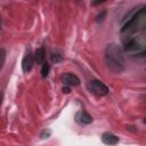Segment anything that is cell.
<instances>
[{"instance_id":"6da1fadb","label":"cell","mask_w":146,"mask_h":146,"mask_svg":"<svg viewBox=\"0 0 146 146\" xmlns=\"http://www.w3.org/2000/svg\"><path fill=\"white\" fill-rule=\"evenodd\" d=\"M146 26V7H141L138 10H132L123 19L121 33H127L129 36L144 31Z\"/></svg>"},{"instance_id":"7a4b0ae2","label":"cell","mask_w":146,"mask_h":146,"mask_svg":"<svg viewBox=\"0 0 146 146\" xmlns=\"http://www.w3.org/2000/svg\"><path fill=\"white\" fill-rule=\"evenodd\" d=\"M105 64L106 66L115 72V73H120L124 70V56H123V51L122 49L115 44V43H111L106 47L105 49Z\"/></svg>"},{"instance_id":"3957f363","label":"cell","mask_w":146,"mask_h":146,"mask_svg":"<svg viewBox=\"0 0 146 146\" xmlns=\"http://www.w3.org/2000/svg\"><path fill=\"white\" fill-rule=\"evenodd\" d=\"M124 51L131 55L145 54V39L144 35L140 36H129L128 40H124Z\"/></svg>"},{"instance_id":"277c9868","label":"cell","mask_w":146,"mask_h":146,"mask_svg":"<svg viewBox=\"0 0 146 146\" xmlns=\"http://www.w3.org/2000/svg\"><path fill=\"white\" fill-rule=\"evenodd\" d=\"M87 89L96 96H105L108 94V88L99 80H91L87 83Z\"/></svg>"},{"instance_id":"5b68a950","label":"cell","mask_w":146,"mask_h":146,"mask_svg":"<svg viewBox=\"0 0 146 146\" xmlns=\"http://www.w3.org/2000/svg\"><path fill=\"white\" fill-rule=\"evenodd\" d=\"M62 81L66 87H76L80 84V79L73 73H65L62 76Z\"/></svg>"},{"instance_id":"8992f818","label":"cell","mask_w":146,"mask_h":146,"mask_svg":"<svg viewBox=\"0 0 146 146\" xmlns=\"http://www.w3.org/2000/svg\"><path fill=\"white\" fill-rule=\"evenodd\" d=\"M33 62H34V58H33V55L32 52L29 50L25 56L23 57V60H22V68H23V72L27 73L32 70V66H33Z\"/></svg>"},{"instance_id":"52a82bcc","label":"cell","mask_w":146,"mask_h":146,"mask_svg":"<svg viewBox=\"0 0 146 146\" xmlns=\"http://www.w3.org/2000/svg\"><path fill=\"white\" fill-rule=\"evenodd\" d=\"M75 120L81 124H89L92 122V117L86 111H79L75 115Z\"/></svg>"},{"instance_id":"ba28073f","label":"cell","mask_w":146,"mask_h":146,"mask_svg":"<svg viewBox=\"0 0 146 146\" xmlns=\"http://www.w3.org/2000/svg\"><path fill=\"white\" fill-rule=\"evenodd\" d=\"M102 141H103L104 144H106V145H110V146L116 145V144L119 143V137L115 136L114 133L105 132V133H103V136H102Z\"/></svg>"},{"instance_id":"9c48e42d","label":"cell","mask_w":146,"mask_h":146,"mask_svg":"<svg viewBox=\"0 0 146 146\" xmlns=\"http://www.w3.org/2000/svg\"><path fill=\"white\" fill-rule=\"evenodd\" d=\"M44 56H46L44 49H43L42 47H40V48H38V49L35 50L33 58H34V60L36 62V64H42V63L44 62Z\"/></svg>"},{"instance_id":"30bf717a","label":"cell","mask_w":146,"mask_h":146,"mask_svg":"<svg viewBox=\"0 0 146 146\" xmlns=\"http://www.w3.org/2000/svg\"><path fill=\"white\" fill-rule=\"evenodd\" d=\"M6 49L5 48H0V71L2 70L3 65H5V62H6Z\"/></svg>"},{"instance_id":"8fae6325","label":"cell","mask_w":146,"mask_h":146,"mask_svg":"<svg viewBox=\"0 0 146 146\" xmlns=\"http://www.w3.org/2000/svg\"><path fill=\"white\" fill-rule=\"evenodd\" d=\"M49 70H50L49 64L43 62V63H42V68H41V75H42V78L48 76V74H49Z\"/></svg>"},{"instance_id":"7c38bea8","label":"cell","mask_w":146,"mask_h":146,"mask_svg":"<svg viewBox=\"0 0 146 146\" xmlns=\"http://www.w3.org/2000/svg\"><path fill=\"white\" fill-rule=\"evenodd\" d=\"M50 58H51V60L54 62V63H59V62H62V55H59V54H57V52H52L51 54V56H50Z\"/></svg>"},{"instance_id":"4fadbf2b","label":"cell","mask_w":146,"mask_h":146,"mask_svg":"<svg viewBox=\"0 0 146 146\" xmlns=\"http://www.w3.org/2000/svg\"><path fill=\"white\" fill-rule=\"evenodd\" d=\"M50 133H51V131H50L49 129H44V130H42L40 137H41L42 139H44V138H48V137L50 136Z\"/></svg>"},{"instance_id":"5bb4252c","label":"cell","mask_w":146,"mask_h":146,"mask_svg":"<svg viewBox=\"0 0 146 146\" xmlns=\"http://www.w3.org/2000/svg\"><path fill=\"white\" fill-rule=\"evenodd\" d=\"M105 16H106V11L104 10V11H102L99 15H97V17H96V22H97V23H99V22H103Z\"/></svg>"},{"instance_id":"9a60e30c","label":"cell","mask_w":146,"mask_h":146,"mask_svg":"<svg viewBox=\"0 0 146 146\" xmlns=\"http://www.w3.org/2000/svg\"><path fill=\"white\" fill-rule=\"evenodd\" d=\"M63 91H64L65 94H68V92H70V87H66V86H65V87L63 88Z\"/></svg>"},{"instance_id":"2e32d148","label":"cell","mask_w":146,"mask_h":146,"mask_svg":"<svg viewBox=\"0 0 146 146\" xmlns=\"http://www.w3.org/2000/svg\"><path fill=\"white\" fill-rule=\"evenodd\" d=\"M103 2H104V1L102 0V1H96V2H92L91 5H92V6H95V5H99V3H103Z\"/></svg>"},{"instance_id":"e0dca14e","label":"cell","mask_w":146,"mask_h":146,"mask_svg":"<svg viewBox=\"0 0 146 146\" xmlns=\"http://www.w3.org/2000/svg\"><path fill=\"white\" fill-rule=\"evenodd\" d=\"M1 103H2V92L0 91V107H1Z\"/></svg>"}]
</instances>
